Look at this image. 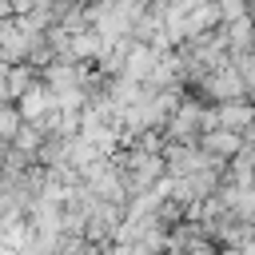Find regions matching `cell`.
I'll return each instance as SVG.
<instances>
[{"mask_svg": "<svg viewBox=\"0 0 255 255\" xmlns=\"http://www.w3.org/2000/svg\"><path fill=\"white\" fill-rule=\"evenodd\" d=\"M48 108H52V92H48L44 84H28V88L20 92V116L36 120V116H44Z\"/></svg>", "mask_w": 255, "mask_h": 255, "instance_id": "cell-2", "label": "cell"}, {"mask_svg": "<svg viewBox=\"0 0 255 255\" xmlns=\"http://www.w3.org/2000/svg\"><path fill=\"white\" fill-rule=\"evenodd\" d=\"M243 139H247V135H239V131H231V128L211 124V128H203L199 151L207 155V163H219V159H231V155H235V147H239Z\"/></svg>", "mask_w": 255, "mask_h": 255, "instance_id": "cell-1", "label": "cell"}]
</instances>
